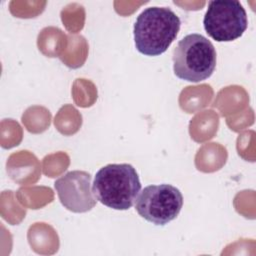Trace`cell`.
<instances>
[{"label": "cell", "instance_id": "1", "mask_svg": "<svg viewBox=\"0 0 256 256\" xmlns=\"http://www.w3.org/2000/svg\"><path fill=\"white\" fill-rule=\"evenodd\" d=\"M181 21L168 7L152 6L144 9L133 27L135 47L143 55L159 56L176 39Z\"/></svg>", "mask_w": 256, "mask_h": 256}, {"label": "cell", "instance_id": "2", "mask_svg": "<svg viewBox=\"0 0 256 256\" xmlns=\"http://www.w3.org/2000/svg\"><path fill=\"white\" fill-rule=\"evenodd\" d=\"M92 191L103 205L115 210H128L136 202L141 182L131 164H108L96 173Z\"/></svg>", "mask_w": 256, "mask_h": 256}, {"label": "cell", "instance_id": "3", "mask_svg": "<svg viewBox=\"0 0 256 256\" xmlns=\"http://www.w3.org/2000/svg\"><path fill=\"white\" fill-rule=\"evenodd\" d=\"M216 56L210 40L198 33L188 34L173 51L174 74L188 82L206 80L216 68Z\"/></svg>", "mask_w": 256, "mask_h": 256}, {"label": "cell", "instance_id": "4", "mask_svg": "<svg viewBox=\"0 0 256 256\" xmlns=\"http://www.w3.org/2000/svg\"><path fill=\"white\" fill-rule=\"evenodd\" d=\"M203 25L206 33L215 41L230 42L241 37L246 31L247 13L239 1H210Z\"/></svg>", "mask_w": 256, "mask_h": 256}, {"label": "cell", "instance_id": "5", "mask_svg": "<svg viewBox=\"0 0 256 256\" xmlns=\"http://www.w3.org/2000/svg\"><path fill=\"white\" fill-rule=\"evenodd\" d=\"M183 206V196L178 188L170 184L149 185L136 199L137 213L155 225L164 226L174 220Z\"/></svg>", "mask_w": 256, "mask_h": 256}, {"label": "cell", "instance_id": "6", "mask_svg": "<svg viewBox=\"0 0 256 256\" xmlns=\"http://www.w3.org/2000/svg\"><path fill=\"white\" fill-rule=\"evenodd\" d=\"M91 175L86 171L74 170L66 173L54 183L61 204L74 213L90 211L96 205L91 187Z\"/></svg>", "mask_w": 256, "mask_h": 256}]
</instances>
